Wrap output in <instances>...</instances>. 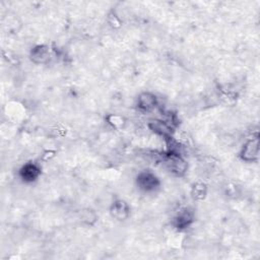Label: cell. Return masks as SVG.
Instances as JSON below:
<instances>
[{
    "label": "cell",
    "mask_w": 260,
    "mask_h": 260,
    "mask_svg": "<svg viewBox=\"0 0 260 260\" xmlns=\"http://www.w3.org/2000/svg\"><path fill=\"white\" fill-rule=\"evenodd\" d=\"M41 175V168L35 162H26L19 170V176L25 183L35 182Z\"/></svg>",
    "instance_id": "9"
},
{
    "label": "cell",
    "mask_w": 260,
    "mask_h": 260,
    "mask_svg": "<svg viewBox=\"0 0 260 260\" xmlns=\"http://www.w3.org/2000/svg\"><path fill=\"white\" fill-rule=\"evenodd\" d=\"M207 191H208V188L203 182H196L192 185L190 194L194 200L202 201L206 197Z\"/></svg>",
    "instance_id": "11"
},
{
    "label": "cell",
    "mask_w": 260,
    "mask_h": 260,
    "mask_svg": "<svg viewBox=\"0 0 260 260\" xmlns=\"http://www.w3.org/2000/svg\"><path fill=\"white\" fill-rule=\"evenodd\" d=\"M107 23L114 29L120 28L122 26V20L115 11H110L107 14Z\"/></svg>",
    "instance_id": "13"
},
{
    "label": "cell",
    "mask_w": 260,
    "mask_h": 260,
    "mask_svg": "<svg viewBox=\"0 0 260 260\" xmlns=\"http://www.w3.org/2000/svg\"><path fill=\"white\" fill-rule=\"evenodd\" d=\"M106 121L109 124V126L115 130H121L125 127L127 120L123 115L120 114H116V113H112L109 114L106 117Z\"/></svg>",
    "instance_id": "10"
},
{
    "label": "cell",
    "mask_w": 260,
    "mask_h": 260,
    "mask_svg": "<svg viewBox=\"0 0 260 260\" xmlns=\"http://www.w3.org/2000/svg\"><path fill=\"white\" fill-rule=\"evenodd\" d=\"M137 186L143 192H154L159 187L158 178L149 171H143L136 178Z\"/></svg>",
    "instance_id": "3"
},
{
    "label": "cell",
    "mask_w": 260,
    "mask_h": 260,
    "mask_svg": "<svg viewBox=\"0 0 260 260\" xmlns=\"http://www.w3.org/2000/svg\"><path fill=\"white\" fill-rule=\"evenodd\" d=\"M147 127L149 128V130H151L156 135L164 137V139L172 137L173 133H174V129H175L171 124H169L164 119L150 120L147 124Z\"/></svg>",
    "instance_id": "8"
},
{
    "label": "cell",
    "mask_w": 260,
    "mask_h": 260,
    "mask_svg": "<svg viewBox=\"0 0 260 260\" xmlns=\"http://www.w3.org/2000/svg\"><path fill=\"white\" fill-rule=\"evenodd\" d=\"M193 220H194L193 211L190 208L184 207V208H181L176 213V215L173 218L172 223L175 229H177L179 231H183V230L188 229L193 223Z\"/></svg>",
    "instance_id": "6"
},
{
    "label": "cell",
    "mask_w": 260,
    "mask_h": 260,
    "mask_svg": "<svg viewBox=\"0 0 260 260\" xmlns=\"http://www.w3.org/2000/svg\"><path fill=\"white\" fill-rule=\"evenodd\" d=\"M79 219L83 224L93 225L98 219L96 213L90 208H83L79 212Z\"/></svg>",
    "instance_id": "12"
},
{
    "label": "cell",
    "mask_w": 260,
    "mask_h": 260,
    "mask_svg": "<svg viewBox=\"0 0 260 260\" xmlns=\"http://www.w3.org/2000/svg\"><path fill=\"white\" fill-rule=\"evenodd\" d=\"M56 155V151L55 150H51V149H48V150H45L42 154V159L46 162L50 161L54 156Z\"/></svg>",
    "instance_id": "14"
},
{
    "label": "cell",
    "mask_w": 260,
    "mask_h": 260,
    "mask_svg": "<svg viewBox=\"0 0 260 260\" xmlns=\"http://www.w3.org/2000/svg\"><path fill=\"white\" fill-rule=\"evenodd\" d=\"M110 213L113 218L124 221L130 216V206L124 199H115L110 205Z\"/></svg>",
    "instance_id": "7"
},
{
    "label": "cell",
    "mask_w": 260,
    "mask_h": 260,
    "mask_svg": "<svg viewBox=\"0 0 260 260\" xmlns=\"http://www.w3.org/2000/svg\"><path fill=\"white\" fill-rule=\"evenodd\" d=\"M161 164L165 169L175 177L184 176L188 169V164L184 156L172 152H166L162 155Z\"/></svg>",
    "instance_id": "1"
},
{
    "label": "cell",
    "mask_w": 260,
    "mask_h": 260,
    "mask_svg": "<svg viewBox=\"0 0 260 260\" xmlns=\"http://www.w3.org/2000/svg\"><path fill=\"white\" fill-rule=\"evenodd\" d=\"M30 61L37 65L47 64L52 58V49L45 44L37 45L29 52Z\"/></svg>",
    "instance_id": "4"
},
{
    "label": "cell",
    "mask_w": 260,
    "mask_h": 260,
    "mask_svg": "<svg viewBox=\"0 0 260 260\" xmlns=\"http://www.w3.org/2000/svg\"><path fill=\"white\" fill-rule=\"evenodd\" d=\"M136 106L141 113H150L158 106V99L150 91H142L139 93Z\"/></svg>",
    "instance_id": "5"
},
{
    "label": "cell",
    "mask_w": 260,
    "mask_h": 260,
    "mask_svg": "<svg viewBox=\"0 0 260 260\" xmlns=\"http://www.w3.org/2000/svg\"><path fill=\"white\" fill-rule=\"evenodd\" d=\"M259 150L258 134H254L243 144L240 150V157L246 162H255L259 158Z\"/></svg>",
    "instance_id": "2"
}]
</instances>
